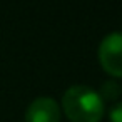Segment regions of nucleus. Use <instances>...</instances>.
<instances>
[{"instance_id": "nucleus-1", "label": "nucleus", "mask_w": 122, "mask_h": 122, "mask_svg": "<svg viewBox=\"0 0 122 122\" xmlns=\"http://www.w3.org/2000/svg\"><path fill=\"white\" fill-rule=\"evenodd\" d=\"M62 109L70 122H100L104 100L87 85H72L62 97Z\"/></svg>"}, {"instance_id": "nucleus-2", "label": "nucleus", "mask_w": 122, "mask_h": 122, "mask_svg": "<svg viewBox=\"0 0 122 122\" xmlns=\"http://www.w3.org/2000/svg\"><path fill=\"white\" fill-rule=\"evenodd\" d=\"M99 62L109 75L122 77V32H112L102 39L99 45Z\"/></svg>"}, {"instance_id": "nucleus-3", "label": "nucleus", "mask_w": 122, "mask_h": 122, "mask_svg": "<svg viewBox=\"0 0 122 122\" xmlns=\"http://www.w3.org/2000/svg\"><path fill=\"white\" fill-rule=\"evenodd\" d=\"M25 122H60L59 104L50 97L35 99L27 107Z\"/></svg>"}, {"instance_id": "nucleus-4", "label": "nucleus", "mask_w": 122, "mask_h": 122, "mask_svg": "<svg viewBox=\"0 0 122 122\" xmlns=\"http://www.w3.org/2000/svg\"><path fill=\"white\" fill-rule=\"evenodd\" d=\"M97 94L100 95L102 100H117L120 97V94H122V87H120V84L117 80L109 79L107 82L102 84V87H100V90Z\"/></svg>"}, {"instance_id": "nucleus-5", "label": "nucleus", "mask_w": 122, "mask_h": 122, "mask_svg": "<svg viewBox=\"0 0 122 122\" xmlns=\"http://www.w3.org/2000/svg\"><path fill=\"white\" fill-rule=\"evenodd\" d=\"M109 119H110V122H122V102L115 104V105L110 109Z\"/></svg>"}]
</instances>
